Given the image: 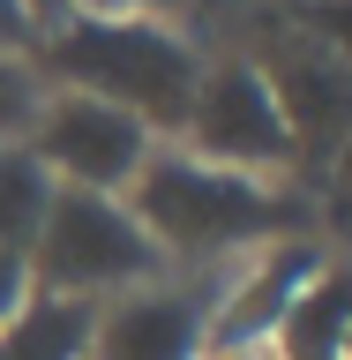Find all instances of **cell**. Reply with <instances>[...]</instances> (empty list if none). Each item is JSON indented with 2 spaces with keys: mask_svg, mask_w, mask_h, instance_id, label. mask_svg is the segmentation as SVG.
<instances>
[{
  "mask_svg": "<svg viewBox=\"0 0 352 360\" xmlns=\"http://www.w3.org/2000/svg\"><path fill=\"white\" fill-rule=\"evenodd\" d=\"M30 300V270H22V255H0V323Z\"/></svg>",
  "mask_w": 352,
  "mask_h": 360,
  "instance_id": "cell-16",
  "label": "cell"
},
{
  "mask_svg": "<svg viewBox=\"0 0 352 360\" xmlns=\"http://www.w3.org/2000/svg\"><path fill=\"white\" fill-rule=\"evenodd\" d=\"M45 202H53V173L22 143H0V255H30Z\"/></svg>",
  "mask_w": 352,
  "mask_h": 360,
  "instance_id": "cell-11",
  "label": "cell"
},
{
  "mask_svg": "<svg viewBox=\"0 0 352 360\" xmlns=\"http://www.w3.org/2000/svg\"><path fill=\"white\" fill-rule=\"evenodd\" d=\"M30 68L53 75L60 90H75V98L120 105L150 135H180L195 83H202L195 45L173 22H143V15H60L38 38Z\"/></svg>",
  "mask_w": 352,
  "mask_h": 360,
  "instance_id": "cell-1",
  "label": "cell"
},
{
  "mask_svg": "<svg viewBox=\"0 0 352 360\" xmlns=\"http://www.w3.org/2000/svg\"><path fill=\"white\" fill-rule=\"evenodd\" d=\"M292 22H300L308 38H322L337 60L352 68V0H300V8H292Z\"/></svg>",
  "mask_w": 352,
  "mask_h": 360,
  "instance_id": "cell-13",
  "label": "cell"
},
{
  "mask_svg": "<svg viewBox=\"0 0 352 360\" xmlns=\"http://www.w3.org/2000/svg\"><path fill=\"white\" fill-rule=\"evenodd\" d=\"M218 360H270V353H218Z\"/></svg>",
  "mask_w": 352,
  "mask_h": 360,
  "instance_id": "cell-19",
  "label": "cell"
},
{
  "mask_svg": "<svg viewBox=\"0 0 352 360\" xmlns=\"http://www.w3.org/2000/svg\"><path fill=\"white\" fill-rule=\"evenodd\" d=\"M98 300H60V292H30L8 323H0V360H83Z\"/></svg>",
  "mask_w": 352,
  "mask_h": 360,
  "instance_id": "cell-10",
  "label": "cell"
},
{
  "mask_svg": "<svg viewBox=\"0 0 352 360\" xmlns=\"http://www.w3.org/2000/svg\"><path fill=\"white\" fill-rule=\"evenodd\" d=\"M180 8L188 0H67V15H143V22H165Z\"/></svg>",
  "mask_w": 352,
  "mask_h": 360,
  "instance_id": "cell-15",
  "label": "cell"
},
{
  "mask_svg": "<svg viewBox=\"0 0 352 360\" xmlns=\"http://www.w3.org/2000/svg\"><path fill=\"white\" fill-rule=\"evenodd\" d=\"M202 330H210V308L195 292L135 285L112 308H98L83 360H202Z\"/></svg>",
  "mask_w": 352,
  "mask_h": 360,
  "instance_id": "cell-7",
  "label": "cell"
},
{
  "mask_svg": "<svg viewBox=\"0 0 352 360\" xmlns=\"http://www.w3.org/2000/svg\"><path fill=\"white\" fill-rule=\"evenodd\" d=\"M330 173H337V202H352V143L330 158Z\"/></svg>",
  "mask_w": 352,
  "mask_h": 360,
  "instance_id": "cell-17",
  "label": "cell"
},
{
  "mask_svg": "<svg viewBox=\"0 0 352 360\" xmlns=\"http://www.w3.org/2000/svg\"><path fill=\"white\" fill-rule=\"evenodd\" d=\"M180 143H188L180 158L218 165V173H247V180H278L285 165H300L285 120H278V98H270V83L255 75V60L202 68L195 105L180 120Z\"/></svg>",
  "mask_w": 352,
  "mask_h": 360,
  "instance_id": "cell-4",
  "label": "cell"
},
{
  "mask_svg": "<svg viewBox=\"0 0 352 360\" xmlns=\"http://www.w3.org/2000/svg\"><path fill=\"white\" fill-rule=\"evenodd\" d=\"M315 263H322V248H315V240H278V248H263V263L225 292V308L210 315V330H202L210 360H218V353H270V338H278V323H285L292 292L315 278Z\"/></svg>",
  "mask_w": 352,
  "mask_h": 360,
  "instance_id": "cell-8",
  "label": "cell"
},
{
  "mask_svg": "<svg viewBox=\"0 0 352 360\" xmlns=\"http://www.w3.org/2000/svg\"><path fill=\"white\" fill-rule=\"evenodd\" d=\"M38 15H30V8H22V0H0V60H30V53H38Z\"/></svg>",
  "mask_w": 352,
  "mask_h": 360,
  "instance_id": "cell-14",
  "label": "cell"
},
{
  "mask_svg": "<svg viewBox=\"0 0 352 360\" xmlns=\"http://www.w3.org/2000/svg\"><path fill=\"white\" fill-rule=\"evenodd\" d=\"M22 150L38 158L53 188H90V195H128V180L150 165L157 135L143 120H128L120 105H98V98H75V90H53L22 135Z\"/></svg>",
  "mask_w": 352,
  "mask_h": 360,
  "instance_id": "cell-5",
  "label": "cell"
},
{
  "mask_svg": "<svg viewBox=\"0 0 352 360\" xmlns=\"http://www.w3.org/2000/svg\"><path fill=\"white\" fill-rule=\"evenodd\" d=\"M22 8L38 15V30H45V22H60V15H67V0H22Z\"/></svg>",
  "mask_w": 352,
  "mask_h": 360,
  "instance_id": "cell-18",
  "label": "cell"
},
{
  "mask_svg": "<svg viewBox=\"0 0 352 360\" xmlns=\"http://www.w3.org/2000/svg\"><path fill=\"white\" fill-rule=\"evenodd\" d=\"M255 75L278 98V120L292 135V158H322L330 165L337 150L352 143V68L337 60L322 38H308L292 15H278L263 30V45L247 53Z\"/></svg>",
  "mask_w": 352,
  "mask_h": 360,
  "instance_id": "cell-6",
  "label": "cell"
},
{
  "mask_svg": "<svg viewBox=\"0 0 352 360\" xmlns=\"http://www.w3.org/2000/svg\"><path fill=\"white\" fill-rule=\"evenodd\" d=\"M337 360H352V338H345V353H337Z\"/></svg>",
  "mask_w": 352,
  "mask_h": 360,
  "instance_id": "cell-20",
  "label": "cell"
},
{
  "mask_svg": "<svg viewBox=\"0 0 352 360\" xmlns=\"http://www.w3.org/2000/svg\"><path fill=\"white\" fill-rule=\"evenodd\" d=\"M45 90H38V68L30 60H0V143H22L30 120H38Z\"/></svg>",
  "mask_w": 352,
  "mask_h": 360,
  "instance_id": "cell-12",
  "label": "cell"
},
{
  "mask_svg": "<svg viewBox=\"0 0 352 360\" xmlns=\"http://www.w3.org/2000/svg\"><path fill=\"white\" fill-rule=\"evenodd\" d=\"M352 338V255H322L315 278L292 292L285 323L270 338V360H337Z\"/></svg>",
  "mask_w": 352,
  "mask_h": 360,
  "instance_id": "cell-9",
  "label": "cell"
},
{
  "mask_svg": "<svg viewBox=\"0 0 352 360\" xmlns=\"http://www.w3.org/2000/svg\"><path fill=\"white\" fill-rule=\"evenodd\" d=\"M128 218L157 240V255H233V248L308 240L300 195L247 173H218L180 150H150V165L128 180Z\"/></svg>",
  "mask_w": 352,
  "mask_h": 360,
  "instance_id": "cell-2",
  "label": "cell"
},
{
  "mask_svg": "<svg viewBox=\"0 0 352 360\" xmlns=\"http://www.w3.org/2000/svg\"><path fill=\"white\" fill-rule=\"evenodd\" d=\"M30 292H60V300H98V292H135L150 285L165 255L143 225L128 218L120 195H90V188H53L45 202V225L30 255Z\"/></svg>",
  "mask_w": 352,
  "mask_h": 360,
  "instance_id": "cell-3",
  "label": "cell"
}]
</instances>
